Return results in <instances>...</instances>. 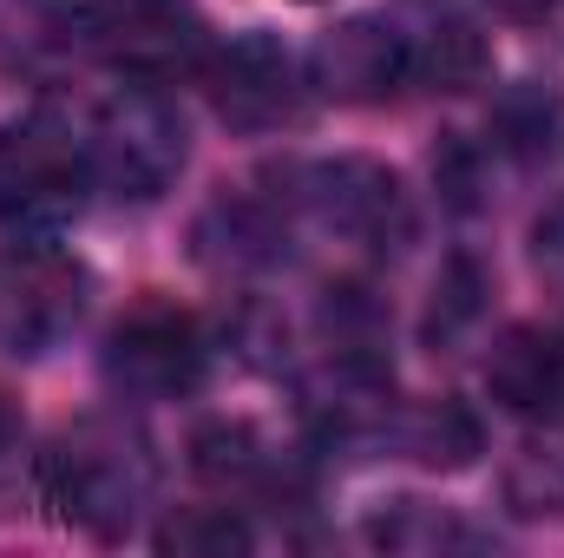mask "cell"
<instances>
[{
  "label": "cell",
  "instance_id": "6da1fadb",
  "mask_svg": "<svg viewBox=\"0 0 564 558\" xmlns=\"http://www.w3.org/2000/svg\"><path fill=\"white\" fill-rule=\"evenodd\" d=\"M26 26L40 46L106 60L126 79H164L204 53L191 0H26Z\"/></svg>",
  "mask_w": 564,
  "mask_h": 558
},
{
  "label": "cell",
  "instance_id": "7a4b0ae2",
  "mask_svg": "<svg viewBox=\"0 0 564 558\" xmlns=\"http://www.w3.org/2000/svg\"><path fill=\"white\" fill-rule=\"evenodd\" d=\"M40 486H46V500L59 506L66 526L99 533V539H119L144 513L151 486H158V460H151V440H144L132 420L86 415L46 447Z\"/></svg>",
  "mask_w": 564,
  "mask_h": 558
},
{
  "label": "cell",
  "instance_id": "3957f363",
  "mask_svg": "<svg viewBox=\"0 0 564 558\" xmlns=\"http://www.w3.org/2000/svg\"><path fill=\"white\" fill-rule=\"evenodd\" d=\"M79 132H86V158H93V184H106L112 197H132V204L164 197L191 158L184 119L158 93V79H126L112 99L93 106V119Z\"/></svg>",
  "mask_w": 564,
  "mask_h": 558
},
{
  "label": "cell",
  "instance_id": "277c9868",
  "mask_svg": "<svg viewBox=\"0 0 564 558\" xmlns=\"http://www.w3.org/2000/svg\"><path fill=\"white\" fill-rule=\"evenodd\" d=\"M93 158L86 132L59 112H26L0 126V224L7 230H59L86 211Z\"/></svg>",
  "mask_w": 564,
  "mask_h": 558
},
{
  "label": "cell",
  "instance_id": "5b68a950",
  "mask_svg": "<svg viewBox=\"0 0 564 558\" xmlns=\"http://www.w3.org/2000/svg\"><path fill=\"white\" fill-rule=\"evenodd\" d=\"M289 204L328 237L361 244V250H401L414 237L408 191L375 158H322V164L289 171Z\"/></svg>",
  "mask_w": 564,
  "mask_h": 558
},
{
  "label": "cell",
  "instance_id": "8992f818",
  "mask_svg": "<svg viewBox=\"0 0 564 558\" xmlns=\"http://www.w3.org/2000/svg\"><path fill=\"white\" fill-rule=\"evenodd\" d=\"M86 315V270L53 244H7L0 250V355L40 362L53 355Z\"/></svg>",
  "mask_w": 564,
  "mask_h": 558
},
{
  "label": "cell",
  "instance_id": "52a82bcc",
  "mask_svg": "<svg viewBox=\"0 0 564 558\" xmlns=\"http://www.w3.org/2000/svg\"><path fill=\"white\" fill-rule=\"evenodd\" d=\"M210 348L204 329L177 309V302H139L132 315H119L112 342H106V382L132 401H177L204 382Z\"/></svg>",
  "mask_w": 564,
  "mask_h": 558
},
{
  "label": "cell",
  "instance_id": "ba28073f",
  "mask_svg": "<svg viewBox=\"0 0 564 558\" xmlns=\"http://www.w3.org/2000/svg\"><path fill=\"white\" fill-rule=\"evenodd\" d=\"M210 106L237 132H276L302 112V73L270 33H243L210 60Z\"/></svg>",
  "mask_w": 564,
  "mask_h": 558
},
{
  "label": "cell",
  "instance_id": "9c48e42d",
  "mask_svg": "<svg viewBox=\"0 0 564 558\" xmlns=\"http://www.w3.org/2000/svg\"><path fill=\"white\" fill-rule=\"evenodd\" d=\"M308 73H315V86L328 99H348V106L394 99L401 86H414L408 33H401V20H341L335 33H322Z\"/></svg>",
  "mask_w": 564,
  "mask_h": 558
},
{
  "label": "cell",
  "instance_id": "30bf717a",
  "mask_svg": "<svg viewBox=\"0 0 564 558\" xmlns=\"http://www.w3.org/2000/svg\"><path fill=\"white\" fill-rule=\"evenodd\" d=\"M486 395L519 420H564V329L512 322L486 348Z\"/></svg>",
  "mask_w": 564,
  "mask_h": 558
},
{
  "label": "cell",
  "instance_id": "8fae6325",
  "mask_svg": "<svg viewBox=\"0 0 564 558\" xmlns=\"http://www.w3.org/2000/svg\"><path fill=\"white\" fill-rule=\"evenodd\" d=\"M408 33V73L414 86H433V93H466L479 73H486V40L473 33V20L459 13H426L421 26H401Z\"/></svg>",
  "mask_w": 564,
  "mask_h": 558
},
{
  "label": "cell",
  "instance_id": "7c38bea8",
  "mask_svg": "<svg viewBox=\"0 0 564 558\" xmlns=\"http://www.w3.org/2000/svg\"><path fill=\"white\" fill-rule=\"evenodd\" d=\"M499 493L519 519H564V420H539L499 473Z\"/></svg>",
  "mask_w": 564,
  "mask_h": 558
},
{
  "label": "cell",
  "instance_id": "4fadbf2b",
  "mask_svg": "<svg viewBox=\"0 0 564 558\" xmlns=\"http://www.w3.org/2000/svg\"><path fill=\"white\" fill-rule=\"evenodd\" d=\"M388 433L421 466H440V473L473 466V453H479V420L466 415L459 401H421V408H408L401 420H388Z\"/></svg>",
  "mask_w": 564,
  "mask_h": 558
},
{
  "label": "cell",
  "instance_id": "5bb4252c",
  "mask_svg": "<svg viewBox=\"0 0 564 558\" xmlns=\"http://www.w3.org/2000/svg\"><path fill=\"white\" fill-rule=\"evenodd\" d=\"M368 539L388 552H473V546H486L459 513H440L426 500H394L388 513H375Z\"/></svg>",
  "mask_w": 564,
  "mask_h": 558
},
{
  "label": "cell",
  "instance_id": "9a60e30c",
  "mask_svg": "<svg viewBox=\"0 0 564 558\" xmlns=\"http://www.w3.org/2000/svg\"><path fill=\"white\" fill-rule=\"evenodd\" d=\"M197 473L204 480H224V486L270 480V447L250 427H204L197 433Z\"/></svg>",
  "mask_w": 564,
  "mask_h": 558
},
{
  "label": "cell",
  "instance_id": "2e32d148",
  "mask_svg": "<svg viewBox=\"0 0 564 558\" xmlns=\"http://www.w3.org/2000/svg\"><path fill=\"white\" fill-rule=\"evenodd\" d=\"M158 552H250V526L230 506H191L158 526Z\"/></svg>",
  "mask_w": 564,
  "mask_h": 558
},
{
  "label": "cell",
  "instance_id": "e0dca14e",
  "mask_svg": "<svg viewBox=\"0 0 564 558\" xmlns=\"http://www.w3.org/2000/svg\"><path fill=\"white\" fill-rule=\"evenodd\" d=\"M539 270L564 289V211L552 217V224H539Z\"/></svg>",
  "mask_w": 564,
  "mask_h": 558
},
{
  "label": "cell",
  "instance_id": "ac0fdd59",
  "mask_svg": "<svg viewBox=\"0 0 564 558\" xmlns=\"http://www.w3.org/2000/svg\"><path fill=\"white\" fill-rule=\"evenodd\" d=\"M13 440H20V408H13V401L0 395V453H7Z\"/></svg>",
  "mask_w": 564,
  "mask_h": 558
},
{
  "label": "cell",
  "instance_id": "d6986e66",
  "mask_svg": "<svg viewBox=\"0 0 564 558\" xmlns=\"http://www.w3.org/2000/svg\"><path fill=\"white\" fill-rule=\"evenodd\" d=\"M492 7H506V13H539V7H552V0H492Z\"/></svg>",
  "mask_w": 564,
  "mask_h": 558
},
{
  "label": "cell",
  "instance_id": "ffe728a7",
  "mask_svg": "<svg viewBox=\"0 0 564 558\" xmlns=\"http://www.w3.org/2000/svg\"><path fill=\"white\" fill-rule=\"evenodd\" d=\"M7 13H13V0H0V20H7Z\"/></svg>",
  "mask_w": 564,
  "mask_h": 558
}]
</instances>
